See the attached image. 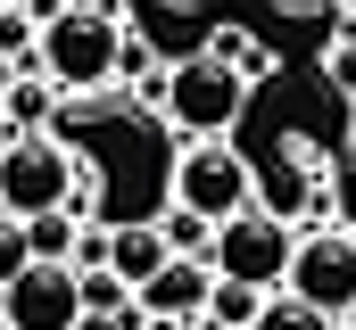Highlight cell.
Returning a JSON list of instances; mask_svg holds the SVG:
<instances>
[{
	"label": "cell",
	"mask_w": 356,
	"mask_h": 330,
	"mask_svg": "<svg viewBox=\"0 0 356 330\" xmlns=\"http://www.w3.org/2000/svg\"><path fill=\"white\" fill-rule=\"evenodd\" d=\"M75 149H58L50 132H17L8 149H0V215H17V223H33V215H50V207H67L75 198Z\"/></svg>",
	"instance_id": "obj_4"
},
{
	"label": "cell",
	"mask_w": 356,
	"mask_h": 330,
	"mask_svg": "<svg viewBox=\"0 0 356 330\" xmlns=\"http://www.w3.org/2000/svg\"><path fill=\"white\" fill-rule=\"evenodd\" d=\"M0 8H17V0H0Z\"/></svg>",
	"instance_id": "obj_21"
},
{
	"label": "cell",
	"mask_w": 356,
	"mask_h": 330,
	"mask_svg": "<svg viewBox=\"0 0 356 330\" xmlns=\"http://www.w3.org/2000/svg\"><path fill=\"white\" fill-rule=\"evenodd\" d=\"M25 50H33V17H25V8H0V58L17 67Z\"/></svg>",
	"instance_id": "obj_18"
},
{
	"label": "cell",
	"mask_w": 356,
	"mask_h": 330,
	"mask_svg": "<svg viewBox=\"0 0 356 330\" xmlns=\"http://www.w3.org/2000/svg\"><path fill=\"white\" fill-rule=\"evenodd\" d=\"M0 322L8 330H75L83 297H75V264H25L0 289Z\"/></svg>",
	"instance_id": "obj_7"
},
{
	"label": "cell",
	"mask_w": 356,
	"mask_h": 330,
	"mask_svg": "<svg viewBox=\"0 0 356 330\" xmlns=\"http://www.w3.org/2000/svg\"><path fill=\"white\" fill-rule=\"evenodd\" d=\"M75 232H83V223H75L67 207H50V215L25 223V256H33V264H67V256H75Z\"/></svg>",
	"instance_id": "obj_11"
},
{
	"label": "cell",
	"mask_w": 356,
	"mask_h": 330,
	"mask_svg": "<svg viewBox=\"0 0 356 330\" xmlns=\"http://www.w3.org/2000/svg\"><path fill=\"white\" fill-rule=\"evenodd\" d=\"M323 75H332V82H340V91L356 99V25L340 33V42H332V58H323Z\"/></svg>",
	"instance_id": "obj_19"
},
{
	"label": "cell",
	"mask_w": 356,
	"mask_h": 330,
	"mask_svg": "<svg viewBox=\"0 0 356 330\" xmlns=\"http://www.w3.org/2000/svg\"><path fill=\"white\" fill-rule=\"evenodd\" d=\"M282 297L315 306L323 322L356 314V240H348V232H307V240H290V272H282Z\"/></svg>",
	"instance_id": "obj_6"
},
{
	"label": "cell",
	"mask_w": 356,
	"mask_h": 330,
	"mask_svg": "<svg viewBox=\"0 0 356 330\" xmlns=\"http://www.w3.org/2000/svg\"><path fill=\"white\" fill-rule=\"evenodd\" d=\"M158 240H166V256H182V264H207V240H216V232H207V223H199V215H166V223H158Z\"/></svg>",
	"instance_id": "obj_14"
},
{
	"label": "cell",
	"mask_w": 356,
	"mask_h": 330,
	"mask_svg": "<svg viewBox=\"0 0 356 330\" xmlns=\"http://www.w3.org/2000/svg\"><path fill=\"white\" fill-rule=\"evenodd\" d=\"M25 264H33V256H25V223H17V215H0V289H8Z\"/></svg>",
	"instance_id": "obj_17"
},
{
	"label": "cell",
	"mask_w": 356,
	"mask_h": 330,
	"mask_svg": "<svg viewBox=\"0 0 356 330\" xmlns=\"http://www.w3.org/2000/svg\"><path fill=\"white\" fill-rule=\"evenodd\" d=\"M207 289H216V272L207 264H182V256H166L141 289H133V306H141V322L149 330H182L207 314Z\"/></svg>",
	"instance_id": "obj_8"
},
{
	"label": "cell",
	"mask_w": 356,
	"mask_h": 330,
	"mask_svg": "<svg viewBox=\"0 0 356 330\" xmlns=\"http://www.w3.org/2000/svg\"><path fill=\"white\" fill-rule=\"evenodd\" d=\"M158 264H166V240H158V223H116V232H108V264H99L108 281L141 289V281H149Z\"/></svg>",
	"instance_id": "obj_9"
},
{
	"label": "cell",
	"mask_w": 356,
	"mask_h": 330,
	"mask_svg": "<svg viewBox=\"0 0 356 330\" xmlns=\"http://www.w3.org/2000/svg\"><path fill=\"white\" fill-rule=\"evenodd\" d=\"M158 107L175 116L182 132L216 141L224 124H241V107H249V82L232 75V67H216V58L199 50V58H175V67H158Z\"/></svg>",
	"instance_id": "obj_3"
},
{
	"label": "cell",
	"mask_w": 356,
	"mask_h": 330,
	"mask_svg": "<svg viewBox=\"0 0 356 330\" xmlns=\"http://www.w3.org/2000/svg\"><path fill=\"white\" fill-rule=\"evenodd\" d=\"M207 58H216V67H232L241 82H257V75L273 67V58H266V42H257V33H241V25H224V33L207 42Z\"/></svg>",
	"instance_id": "obj_13"
},
{
	"label": "cell",
	"mask_w": 356,
	"mask_h": 330,
	"mask_svg": "<svg viewBox=\"0 0 356 330\" xmlns=\"http://www.w3.org/2000/svg\"><path fill=\"white\" fill-rule=\"evenodd\" d=\"M0 330H8V322H0Z\"/></svg>",
	"instance_id": "obj_22"
},
{
	"label": "cell",
	"mask_w": 356,
	"mask_h": 330,
	"mask_svg": "<svg viewBox=\"0 0 356 330\" xmlns=\"http://www.w3.org/2000/svg\"><path fill=\"white\" fill-rule=\"evenodd\" d=\"M149 75H158V50L141 33H116V82H149Z\"/></svg>",
	"instance_id": "obj_16"
},
{
	"label": "cell",
	"mask_w": 356,
	"mask_h": 330,
	"mask_svg": "<svg viewBox=\"0 0 356 330\" xmlns=\"http://www.w3.org/2000/svg\"><path fill=\"white\" fill-rule=\"evenodd\" d=\"M348 132H356V124H348Z\"/></svg>",
	"instance_id": "obj_23"
},
{
	"label": "cell",
	"mask_w": 356,
	"mask_h": 330,
	"mask_svg": "<svg viewBox=\"0 0 356 330\" xmlns=\"http://www.w3.org/2000/svg\"><path fill=\"white\" fill-rule=\"evenodd\" d=\"M175 207L199 215L207 232L232 223V215H249L257 207V165L241 157V149H224V141H191L182 165H175Z\"/></svg>",
	"instance_id": "obj_2"
},
{
	"label": "cell",
	"mask_w": 356,
	"mask_h": 330,
	"mask_svg": "<svg viewBox=\"0 0 356 330\" xmlns=\"http://www.w3.org/2000/svg\"><path fill=\"white\" fill-rule=\"evenodd\" d=\"M116 17H91V8H58L42 33H33V75L50 91H108L116 82Z\"/></svg>",
	"instance_id": "obj_1"
},
{
	"label": "cell",
	"mask_w": 356,
	"mask_h": 330,
	"mask_svg": "<svg viewBox=\"0 0 356 330\" xmlns=\"http://www.w3.org/2000/svg\"><path fill=\"white\" fill-rule=\"evenodd\" d=\"M249 330H332V322H323L315 306H298V297H266V306H257V322H249Z\"/></svg>",
	"instance_id": "obj_15"
},
{
	"label": "cell",
	"mask_w": 356,
	"mask_h": 330,
	"mask_svg": "<svg viewBox=\"0 0 356 330\" xmlns=\"http://www.w3.org/2000/svg\"><path fill=\"white\" fill-rule=\"evenodd\" d=\"M8 82H17V67H8V58H0V99H8Z\"/></svg>",
	"instance_id": "obj_20"
},
{
	"label": "cell",
	"mask_w": 356,
	"mask_h": 330,
	"mask_svg": "<svg viewBox=\"0 0 356 330\" xmlns=\"http://www.w3.org/2000/svg\"><path fill=\"white\" fill-rule=\"evenodd\" d=\"M0 107H8V124H17V132H42V124H50V107H58V91L33 75V67H17V82H8V99H0Z\"/></svg>",
	"instance_id": "obj_10"
},
{
	"label": "cell",
	"mask_w": 356,
	"mask_h": 330,
	"mask_svg": "<svg viewBox=\"0 0 356 330\" xmlns=\"http://www.w3.org/2000/svg\"><path fill=\"white\" fill-rule=\"evenodd\" d=\"M290 223L266 215V207H249V215H232V223H216V240H207V272L216 281H241V289H282V272H290Z\"/></svg>",
	"instance_id": "obj_5"
},
{
	"label": "cell",
	"mask_w": 356,
	"mask_h": 330,
	"mask_svg": "<svg viewBox=\"0 0 356 330\" xmlns=\"http://www.w3.org/2000/svg\"><path fill=\"white\" fill-rule=\"evenodd\" d=\"M257 306H266V289L216 281V289H207V314H199V322H207V330H249V322H257Z\"/></svg>",
	"instance_id": "obj_12"
}]
</instances>
